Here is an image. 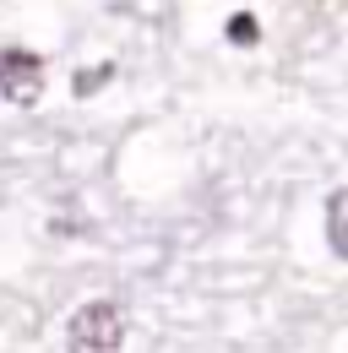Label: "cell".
I'll return each instance as SVG.
<instances>
[{
  "label": "cell",
  "instance_id": "1",
  "mask_svg": "<svg viewBox=\"0 0 348 353\" xmlns=\"http://www.w3.org/2000/svg\"><path fill=\"white\" fill-rule=\"evenodd\" d=\"M126 348V310L115 299H93L66 326V353H120Z\"/></svg>",
  "mask_w": 348,
  "mask_h": 353
},
{
  "label": "cell",
  "instance_id": "2",
  "mask_svg": "<svg viewBox=\"0 0 348 353\" xmlns=\"http://www.w3.org/2000/svg\"><path fill=\"white\" fill-rule=\"evenodd\" d=\"M0 98L17 109H33L44 98V54L33 49H0Z\"/></svg>",
  "mask_w": 348,
  "mask_h": 353
},
{
  "label": "cell",
  "instance_id": "3",
  "mask_svg": "<svg viewBox=\"0 0 348 353\" xmlns=\"http://www.w3.org/2000/svg\"><path fill=\"white\" fill-rule=\"evenodd\" d=\"M327 245L348 261V185L332 190V201H327Z\"/></svg>",
  "mask_w": 348,
  "mask_h": 353
},
{
  "label": "cell",
  "instance_id": "4",
  "mask_svg": "<svg viewBox=\"0 0 348 353\" xmlns=\"http://www.w3.org/2000/svg\"><path fill=\"white\" fill-rule=\"evenodd\" d=\"M256 39H261L256 17H251V11H234V17H229V44H256Z\"/></svg>",
  "mask_w": 348,
  "mask_h": 353
},
{
  "label": "cell",
  "instance_id": "5",
  "mask_svg": "<svg viewBox=\"0 0 348 353\" xmlns=\"http://www.w3.org/2000/svg\"><path fill=\"white\" fill-rule=\"evenodd\" d=\"M109 77H115V65H93V71H82V77H77V98H87V92H98L104 82H109Z\"/></svg>",
  "mask_w": 348,
  "mask_h": 353
}]
</instances>
